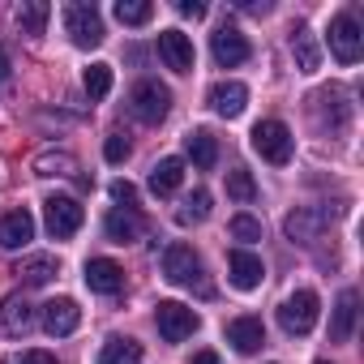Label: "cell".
I'll list each match as a JSON object with an SVG mask.
<instances>
[{"mask_svg": "<svg viewBox=\"0 0 364 364\" xmlns=\"http://www.w3.org/2000/svg\"><path fill=\"white\" fill-rule=\"evenodd\" d=\"M154 326H159V334H163L167 343H185V338L202 326V317H198L189 304H180V300H159Z\"/></svg>", "mask_w": 364, "mask_h": 364, "instance_id": "obj_5", "label": "cell"}, {"mask_svg": "<svg viewBox=\"0 0 364 364\" xmlns=\"http://www.w3.org/2000/svg\"><path fill=\"white\" fill-rule=\"evenodd\" d=\"M48 18H52V9L43 5V0H22V5L14 9V22L22 26V35H43Z\"/></svg>", "mask_w": 364, "mask_h": 364, "instance_id": "obj_24", "label": "cell"}, {"mask_svg": "<svg viewBox=\"0 0 364 364\" xmlns=\"http://www.w3.org/2000/svg\"><path fill=\"white\" fill-rule=\"evenodd\" d=\"M43 219H48V232H52L56 240H69V236L82 228V219H86V215H82L77 198H60V193H56V198H48V202H43Z\"/></svg>", "mask_w": 364, "mask_h": 364, "instance_id": "obj_10", "label": "cell"}, {"mask_svg": "<svg viewBox=\"0 0 364 364\" xmlns=\"http://www.w3.org/2000/svg\"><path fill=\"white\" fill-rule=\"evenodd\" d=\"M77 171V159L69 150H43L35 154V176H73Z\"/></svg>", "mask_w": 364, "mask_h": 364, "instance_id": "obj_25", "label": "cell"}, {"mask_svg": "<svg viewBox=\"0 0 364 364\" xmlns=\"http://www.w3.org/2000/svg\"><path fill=\"white\" fill-rule=\"evenodd\" d=\"M35 240V219L31 210H9L0 219V249H22Z\"/></svg>", "mask_w": 364, "mask_h": 364, "instance_id": "obj_19", "label": "cell"}, {"mask_svg": "<svg viewBox=\"0 0 364 364\" xmlns=\"http://www.w3.org/2000/svg\"><path fill=\"white\" fill-rule=\"evenodd\" d=\"M14 364H56V355H52V351H26V355L14 360Z\"/></svg>", "mask_w": 364, "mask_h": 364, "instance_id": "obj_36", "label": "cell"}, {"mask_svg": "<svg viewBox=\"0 0 364 364\" xmlns=\"http://www.w3.org/2000/svg\"><path fill=\"white\" fill-rule=\"evenodd\" d=\"M180 185H185V163L180 159H159L150 171V193L154 198H171Z\"/></svg>", "mask_w": 364, "mask_h": 364, "instance_id": "obj_20", "label": "cell"}, {"mask_svg": "<svg viewBox=\"0 0 364 364\" xmlns=\"http://www.w3.org/2000/svg\"><path fill=\"white\" fill-rule=\"evenodd\" d=\"M82 86H86V95L99 103V99H107L112 95V65H90L86 73H82Z\"/></svg>", "mask_w": 364, "mask_h": 364, "instance_id": "obj_28", "label": "cell"}, {"mask_svg": "<svg viewBox=\"0 0 364 364\" xmlns=\"http://www.w3.org/2000/svg\"><path fill=\"white\" fill-rule=\"evenodd\" d=\"M185 154H189L202 171H210V167L219 163V141H215L206 129H193V133L185 137Z\"/></svg>", "mask_w": 364, "mask_h": 364, "instance_id": "obj_23", "label": "cell"}, {"mask_svg": "<svg viewBox=\"0 0 364 364\" xmlns=\"http://www.w3.org/2000/svg\"><path fill=\"white\" fill-rule=\"evenodd\" d=\"M99 364H141V343L133 338H107L99 351Z\"/></svg>", "mask_w": 364, "mask_h": 364, "instance_id": "obj_26", "label": "cell"}, {"mask_svg": "<svg viewBox=\"0 0 364 364\" xmlns=\"http://www.w3.org/2000/svg\"><path fill=\"white\" fill-rule=\"evenodd\" d=\"M330 52H334L338 65H355V60H360V52H364V31H360L355 14H338V18L330 22Z\"/></svg>", "mask_w": 364, "mask_h": 364, "instance_id": "obj_7", "label": "cell"}, {"mask_svg": "<svg viewBox=\"0 0 364 364\" xmlns=\"http://www.w3.org/2000/svg\"><path fill=\"white\" fill-rule=\"evenodd\" d=\"M330 219H334V210H326V206H296V210L283 219V232H287V240H296V245H313V240L330 228Z\"/></svg>", "mask_w": 364, "mask_h": 364, "instance_id": "obj_8", "label": "cell"}, {"mask_svg": "<svg viewBox=\"0 0 364 364\" xmlns=\"http://www.w3.org/2000/svg\"><path fill=\"white\" fill-rule=\"evenodd\" d=\"M159 56L171 73H189L193 69V39L180 35V31H163L159 35Z\"/></svg>", "mask_w": 364, "mask_h": 364, "instance_id": "obj_14", "label": "cell"}, {"mask_svg": "<svg viewBox=\"0 0 364 364\" xmlns=\"http://www.w3.org/2000/svg\"><path fill=\"white\" fill-rule=\"evenodd\" d=\"M193 364H219V355H215V351H198Z\"/></svg>", "mask_w": 364, "mask_h": 364, "instance_id": "obj_38", "label": "cell"}, {"mask_svg": "<svg viewBox=\"0 0 364 364\" xmlns=\"http://www.w3.org/2000/svg\"><path fill=\"white\" fill-rule=\"evenodd\" d=\"M210 52H215V60H219L223 69H236V65H245V60L253 56L249 39H245L236 26H219V31H215V39H210Z\"/></svg>", "mask_w": 364, "mask_h": 364, "instance_id": "obj_11", "label": "cell"}, {"mask_svg": "<svg viewBox=\"0 0 364 364\" xmlns=\"http://www.w3.org/2000/svg\"><path fill=\"white\" fill-rule=\"evenodd\" d=\"M232 236L245 240V245H253V240H262V223H257L253 215H236V219H232Z\"/></svg>", "mask_w": 364, "mask_h": 364, "instance_id": "obj_32", "label": "cell"}, {"mask_svg": "<svg viewBox=\"0 0 364 364\" xmlns=\"http://www.w3.org/2000/svg\"><path fill=\"white\" fill-rule=\"evenodd\" d=\"M9 69H14V65H9V52H5V43H0V82L9 77Z\"/></svg>", "mask_w": 364, "mask_h": 364, "instance_id": "obj_37", "label": "cell"}, {"mask_svg": "<svg viewBox=\"0 0 364 364\" xmlns=\"http://www.w3.org/2000/svg\"><path fill=\"white\" fill-rule=\"evenodd\" d=\"M228 343L240 351V355H253V351H262V343H266V326H262V317H236V321H228Z\"/></svg>", "mask_w": 364, "mask_h": 364, "instance_id": "obj_16", "label": "cell"}, {"mask_svg": "<svg viewBox=\"0 0 364 364\" xmlns=\"http://www.w3.org/2000/svg\"><path fill=\"white\" fill-rule=\"evenodd\" d=\"M291 56H296L300 73H317V69H321V52H317L313 35H309L304 26H300V31H296V39H291Z\"/></svg>", "mask_w": 364, "mask_h": 364, "instance_id": "obj_27", "label": "cell"}, {"mask_svg": "<svg viewBox=\"0 0 364 364\" xmlns=\"http://www.w3.org/2000/svg\"><path fill=\"white\" fill-rule=\"evenodd\" d=\"M77 321H82V309H77V300L60 296V300H48V304H43V330H48L52 338H65V334H73V330H77Z\"/></svg>", "mask_w": 364, "mask_h": 364, "instance_id": "obj_13", "label": "cell"}, {"mask_svg": "<svg viewBox=\"0 0 364 364\" xmlns=\"http://www.w3.org/2000/svg\"><path fill=\"white\" fill-rule=\"evenodd\" d=\"M317 309H321V300H317V291H309V287H300V291H291L283 304H279V326L287 330V334H309L313 326H317Z\"/></svg>", "mask_w": 364, "mask_h": 364, "instance_id": "obj_4", "label": "cell"}, {"mask_svg": "<svg viewBox=\"0 0 364 364\" xmlns=\"http://www.w3.org/2000/svg\"><path fill=\"white\" fill-rule=\"evenodd\" d=\"M35 330V304L22 291H9L0 300V334L5 338H26Z\"/></svg>", "mask_w": 364, "mask_h": 364, "instance_id": "obj_9", "label": "cell"}, {"mask_svg": "<svg viewBox=\"0 0 364 364\" xmlns=\"http://www.w3.org/2000/svg\"><path fill=\"white\" fill-rule=\"evenodd\" d=\"M56 257H48V253H35V257H22L18 262V279H22V287H48L52 279H56Z\"/></svg>", "mask_w": 364, "mask_h": 364, "instance_id": "obj_21", "label": "cell"}, {"mask_svg": "<svg viewBox=\"0 0 364 364\" xmlns=\"http://www.w3.org/2000/svg\"><path fill=\"white\" fill-rule=\"evenodd\" d=\"M129 112H133L141 124H159V120H167V112H171V90L146 77V82H137V86L129 90Z\"/></svg>", "mask_w": 364, "mask_h": 364, "instance_id": "obj_3", "label": "cell"}, {"mask_svg": "<svg viewBox=\"0 0 364 364\" xmlns=\"http://www.w3.org/2000/svg\"><path fill=\"white\" fill-rule=\"evenodd\" d=\"M210 107L228 120H236L245 107H249V86L245 82H215L210 86Z\"/></svg>", "mask_w": 364, "mask_h": 364, "instance_id": "obj_17", "label": "cell"}, {"mask_svg": "<svg viewBox=\"0 0 364 364\" xmlns=\"http://www.w3.org/2000/svg\"><path fill=\"white\" fill-rule=\"evenodd\" d=\"M228 274H232V283H236L240 291H253V287H262L266 266H262L257 253H249V249H232V253H228Z\"/></svg>", "mask_w": 364, "mask_h": 364, "instance_id": "obj_12", "label": "cell"}, {"mask_svg": "<svg viewBox=\"0 0 364 364\" xmlns=\"http://www.w3.org/2000/svg\"><path fill=\"white\" fill-rule=\"evenodd\" d=\"M355 304H360V296L347 287L338 296V304H334V317H330V343H347L351 338V330H355Z\"/></svg>", "mask_w": 364, "mask_h": 364, "instance_id": "obj_22", "label": "cell"}, {"mask_svg": "<svg viewBox=\"0 0 364 364\" xmlns=\"http://www.w3.org/2000/svg\"><path fill=\"white\" fill-rule=\"evenodd\" d=\"M86 287L99 291V296H116V291L124 287L120 262H112V257H90V262H86Z\"/></svg>", "mask_w": 364, "mask_h": 364, "instance_id": "obj_15", "label": "cell"}, {"mask_svg": "<svg viewBox=\"0 0 364 364\" xmlns=\"http://www.w3.org/2000/svg\"><path fill=\"white\" fill-rule=\"evenodd\" d=\"M103 154H107V163H124V159H129V137H124V133H112V137L103 141Z\"/></svg>", "mask_w": 364, "mask_h": 364, "instance_id": "obj_33", "label": "cell"}, {"mask_svg": "<svg viewBox=\"0 0 364 364\" xmlns=\"http://www.w3.org/2000/svg\"><path fill=\"white\" fill-rule=\"evenodd\" d=\"M163 274H167V283H176V287H198L202 296H215V287L202 279V257L193 253V245H167V253H163Z\"/></svg>", "mask_w": 364, "mask_h": 364, "instance_id": "obj_1", "label": "cell"}, {"mask_svg": "<svg viewBox=\"0 0 364 364\" xmlns=\"http://www.w3.org/2000/svg\"><path fill=\"white\" fill-rule=\"evenodd\" d=\"M65 31L77 48H99L103 43V18L95 5H86V0H73V5H65Z\"/></svg>", "mask_w": 364, "mask_h": 364, "instance_id": "obj_6", "label": "cell"}, {"mask_svg": "<svg viewBox=\"0 0 364 364\" xmlns=\"http://www.w3.org/2000/svg\"><path fill=\"white\" fill-rule=\"evenodd\" d=\"M253 150H257L266 163L283 167V163H291L296 137H291V129H287L283 120H257V124H253Z\"/></svg>", "mask_w": 364, "mask_h": 364, "instance_id": "obj_2", "label": "cell"}, {"mask_svg": "<svg viewBox=\"0 0 364 364\" xmlns=\"http://www.w3.org/2000/svg\"><path fill=\"white\" fill-rule=\"evenodd\" d=\"M176 9H180V18H193V22H198V18H206V5H202V0H180Z\"/></svg>", "mask_w": 364, "mask_h": 364, "instance_id": "obj_35", "label": "cell"}, {"mask_svg": "<svg viewBox=\"0 0 364 364\" xmlns=\"http://www.w3.org/2000/svg\"><path fill=\"white\" fill-rule=\"evenodd\" d=\"M154 18V5H146V0H120L116 5V22L124 26H146Z\"/></svg>", "mask_w": 364, "mask_h": 364, "instance_id": "obj_29", "label": "cell"}, {"mask_svg": "<svg viewBox=\"0 0 364 364\" xmlns=\"http://www.w3.org/2000/svg\"><path fill=\"white\" fill-rule=\"evenodd\" d=\"M103 232H107V240H112V245H133V240L146 232V223H141V215H137V210L116 206V210L103 219Z\"/></svg>", "mask_w": 364, "mask_h": 364, "instance_id": "obj_18", "label": "cell"}, {"mask_svg": "<svg viewBox=\"0 0 364 364\" xmlns=\"http://www.w3.org/2000/svg\"><path fill=\"white\" fill-rule=\"evenodd\" d=\"M228 193H232L240 206H249V202L257 198V185H253V176H249L245 167H232V171H228Z\"/></svg>", "mask_w": 364, "mask_h": 364, "instance_id": "obj_30", "label": "cell"}, {"mask_svg": "<svg viewBox=\"0 0 364 364\" xmlns=\"http://www.w3.org/2000/svg\"><path fill=\"white\" fill-rule=\"evenodd\" d=\"M112 198H116L124 210H133V206H137V189L129 185V180H112Z\"/></svg>", "mask_w": 364, "mask_h": 364, "instance_id": "obj_34", "label": "cell"}, {"mask_svg": "<svg viewBox=\"0 0 364 364\" xmlns=\"http://www.w3.org/2000/svg\"><path fill=\"white\" fill-rule=\"evenodd\" d=\"M206 215H210V193H206V189H193V193L185 198V210H180L176 219L189 228V223H202Z\"/></svg>", "mask_w": 364, "mask_h": 364, "instance_id": "obj_31", "label": "cell"}, {"mask_svg": "<svg viewBox=\"0 0 364 364\" xmlns=\"http://www.w3.org/2000/svg\"><path fill=\"white\" fill-rule=\"evenodd\" d=\"M317 364H330V360H317Z\"/></svg>", "mask_w": 364, "mask_h": 364, "instance_id": "obj_39", "label": "cell"}]
</instances>
